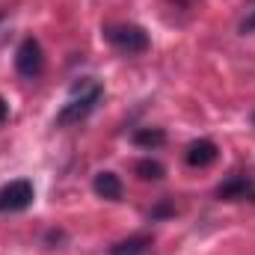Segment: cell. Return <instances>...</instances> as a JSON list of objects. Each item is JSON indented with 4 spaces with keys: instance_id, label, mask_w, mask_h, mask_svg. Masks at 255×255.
<instances>
[{
    "instance_id": "9",
    "label": "cell",
    "mask_w": 255,
    "mask_h": 255,
    "mask_svg": "<svg viewBox=\"0 0 255 255\" xmlns=\"http://www.w3.org/2000/svg\"><path fill=\"white\" fill-rule=\"evenodd\" d=\"M133 172H136V178H142V181H160V178L166 175L163 163H160V160H151V157H142V160H136Z\"/></svg>"
},
{
    "instance_id": "6",
    "label": "cell",
    "mask_w": 255,
    "mask_h": 255,
    "mask_svg": "<svg viewBox=\"0 0 255 255\" xmlns=\"http://www.w3.org/2000/svg\"><path fill=\"white\" fill-rule=\"evenodd\" d=\"M187 163L196 166V169H205V166H211L214 160H217V145L211 142V139H193L190 145H187Z\"/></svg>"
},
{
    "instance_id": "14",
    "label": "cell",
    "mask_w": 255,
    "mask_h": 255,
    "mask_svg": "<svg viewBox=\"0 0 255 255\" xmlns=\"http://www.w3.org/2000/svg\"><path fill=\"white\" fill-rule=\"evenodd\" d=\"M253 122H255V116H253Z\"/></svg>"
},
{
    "instance_id": "7",
    "label": "cell",
    "mask_w": 255,
    "mask_h": 255,
    "mask_svg": "<svg viewBox=\"0 0 255 255\" xmlns=\"http://www.w3.org/2000/svg\"><path fill=\"white\" fill-rule=\"evenodd\" d=\"M92 190L98 193L101 199H107V202H119L125 187H122V178L116 172H98L95 181H92Z\"/></svg>"
},
{
    "instance_id": "4",
    "label": "cell",
    "mask_w": 255,
    "mask_h": 255,
    "mask_svg": "<svg viewBox=\"0 0 255 255\" xmlns=\"http://www.w3.org/2000/svg\"><path fill=\"white\" fill-rule=\"evenodd\" d=\"M15 68H18V74L27 77V80H36V77L45 71V54H42L39 39L27 36V39L18 45V51H15Z\"/></svg>"
},
{
    "instance_id": "1",
    "label": "cell",
    "mask_w": 255,
    "mask_h": 255,
    "mask_svg": "<svg viewBox=\"0 0 255 255\" xmlns=\"http://www.w3.org/2000/svg\"><path fill=\"white\" fill-rule=\"evenodd\" d=\"M101 95H104L101 83H92L89 77H83V83H77V86H74V95L68 98V104H63V110L57 113V125L68 128V125L83 122V119L98 107Z\"/></svg>"
},
{
    "instance_id": "8",
    "label": "cell",
    "mask_w": 255,
    "mask_h": 255,
    "mask_svg": "<svg viewBox=\"0 0 255 255\" xmlns=\"http://www.w3.org/2000/svg\"><path fill=\"white\" fill-rule=\"evenodd\" d=\"M151 247V238L148 235H133L128 241H119L110 247V255H145Z\"/></svg>"
},
{
    "instance_id": "5",
    "label": "cell",
    "mask_w": 255,
    "mask_h": 255,
    "mask_svg": "<svg viewBox=\"0 0 255 255\" xmlns=\"http://www.w3.org/2000/svg\"><path fill=\"white\" fill-rule=\"evenodd\" d=\"M250 193L255 196V184H253V178H247V175H232L229 181H223V184L217 187V196H220V199H226V202L247 199Z\"/></svg>"
},
{
    "instance_id": "11",
    "label": "cell",
    "mask_w": 255,
    "mask_h": 255,
    "mask_svg": "<svg viewBox=\"0 0 255 255\" xmlns=\"http://www.w3.org/2000/svg\"><path fill=\"white\" fill-rule=\"evenodd\" d=\"M169 214H175V205H172L169 199H163V202L151 211V220H154V217H169Z\"/></svg>"
},
{
    "instance_id": "10",
    "label": "cell",
    "mask_w": 255,
    "mask_h": 255,
    "mask_svg": "<svg viewBox=\"0 0 255 255\" xmlns=\"http://www.w3.org/2000/svg\"><path fill=\"white\" fill-rule=\"evenodd\" d=\"M133 142L142 145V148H157V145L166 142V133H163L160 128H139V130L133 133Z\"/></svg>"
},
{
    "instance_id": "13",
    "label": "cell",
    "mask_w": 255,
    "mask_h": 255,
    "mask_svg": "<svg viewBox=\"0 0 255 255\" xmlns=\"http://www.w3.org/2000/svg\"><path fill=\"white\" fill-rule=\"evenodd\" d=\"M9 119V104H6V98H0V125Z\"/></svg>"
},
{
    "instance_id": "12",
    "label": "cell",
    "mask_w": 255,
    "mask_h": 255,
    "mask_svg": "<svg viewBox=\"0 0 255 255\" xmlns=\"http://www.w3.org/2000/svg\"><path fill=\"white\" fill-rule=\"evenodd\" d=\"M241 33H255V9L241 21Z\"/></svg>"
},
{
    "instance_id": "3",
    "label": "cell",
    "mask_w": 255,
    "mask_h": 255,
    "mask_svg": "<svg viewBox=\"0 0 255 255\" xmlns=\"http://www.w3.org/2000/svg\"><path fill=\"white\" fill-rule=\"evenodd\" d=\"M36 199V190H33V181L27 178H15L9 184L0 187V214H18L24 208H30Z\"/></svg>"
},
{
    "instance_id": "2",
    "label": "cell",
    "mask_w": 255,
    "mask_h": 255,
    "mask_svg": "<svg viewBox=\"0 0 255 255\" xmlns=\"http://www.w3.org/2000/svg\"><path fill=\"white\" fill-rule=\"evenodd\" d=\"M104 39L119 51V54H128V57H136V54H145L151 39L142 27L136 24H116V27H107L104 30Z\"/></svg>"
}]
</instances>
